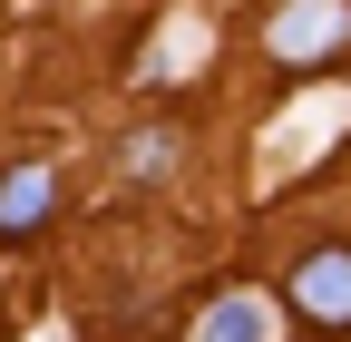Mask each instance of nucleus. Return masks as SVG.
Wrapping results in <instances>:
<instances>
[{"label": "nucleus", "instance_id": "f257e3e1", "mask_svg": "<svg viewBox=\"0 0 351 342\" xmlns=\"http://www.w3.org/2000/svg\"><path fill=\"white\" fill-rule=\"evenodd\" d=\"M283 313L313 323L322 342H351V244H313L283 274Z\"/></svg>", "mask_w": 351, "mask_h": 342}, {"label": "nucleus", "instance_id": "f03ea898", "mask_svg": "<svg viewBox=\"0 0 351 342\" xmlns=\"http://www.w3.org/2000/svg\"><path fill=\"white\" fill-rule=\"evenodd\" d=\"M351 49V0H283L263 20V59L274 69H322Z\"/></svg>", "mask_w": 351, "mask_h": 342}, {"label": "nucleus", "instance_id": "7ed1b4c3", "mask_svg": "<svg viewBox=\"0 0 351 342\" xmlns=\"http://www.w3.org/2000/svg\"><path fill=\"white\" fill-rule=\"evenodd\" d=\"M49 205H59V166L49 157H20L10 176H0V235H39Z\"/></svg>", "mask_w": 351, "mask_h": 342}, {"label": "nucleus", "instance_id": "20e7f679", "mask_svg": "<svg viewBox=\"0 0 351 342\" xmlns=\"http://www.w3.org/2000/svg\"><path fill=\"white\" fill-rule=\"evenodd\" d=\"M274 313L283 304H263V293H225V304H205L195 342H274Z\"/></svg>", "mask_w": 351, "mask_h": 342}, {"label": "nucleus", "instance_id": "39448f33", "mask_svg": "<svg viewBox=\"0 0 351 342\" xmlns=\"http://www.w3.org/2000/svg\"><path fill=\"white\" fill-rule=\"evenodd\" d=\"M176 147H186V137H176V127H127V147H117V166H127V176H166V166H176Z\"/></svg>", "mask_w": 351, "mask_h": 342}]
</instances>
